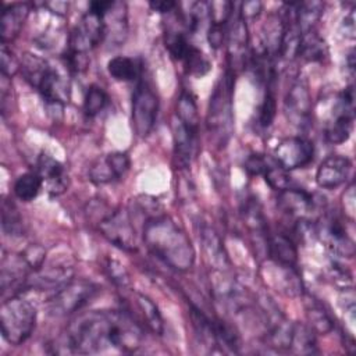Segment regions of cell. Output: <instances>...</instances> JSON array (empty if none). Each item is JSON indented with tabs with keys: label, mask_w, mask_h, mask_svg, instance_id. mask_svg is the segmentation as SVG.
I'll list each match as a JSON object with an SVG mask.
<instances>
[{
	"label": "cell",
	"mask_w": 356,
	"mask_h": 356,
	"mask_svg": "<svg viewBox=\"0 0 356 356\" xmlns=\"http://www.w3.org/2000/svg\"><path fill=\"white\" fill-rule=\"evenodd\" d=\"M143 342L142 325L124 310H93L72 320L65 348L74 353H100L108 349L132 353Z\"/></svg>",
	"instance_id": "cell-1"
},
{
	"label": "cell",
	"mask_w": 356,
	"mask_h": 356,
	"mask_svg": "<svg viewBox=\"0 0 356 356\" xmlns=\"http://www.w3.org/2000/svg\"><path fill=\"white\" fill-rule=\"evenodd\" d=\"M146 248L170 268L188 271L195 264V249L186 232L165 214H154L143 222Z\"/></svg>",
	"instance_id": "cell-2"
},
{
	"label": "cell",
	"mask_w": 356,
	"mask_h": 356,
	"mask_svg": "<svg viewBox=\"0 0 356 356\" xmlns=\"http://www.w3.org/2000/svg\"><path fill=\"white\" fill-rule=\"evenodd\" d=\"M25 79L38 89L49 107L63 110L71 99L70 81L63 76L46 60L32 54L28 56L21 67Z\"/></svg>",
	"instance_id": "cell-3"
},
{
	"label": "cell",
	"mask_w": 356,
	"mask_h": 356,
	"mask_svg": "<svg viewBox=\"0 0 356 356\" xmlns=\"http://www.w3.org/2000/svg\"><path fill=\"white\" fill-rule=\"evenodd\" d=\"M232 89L234 74L227 71L214 85L207 108V129L214 135L218 145H225L232 134Z\"/></svg>",
	"instance_id": "cell-4"
},
{
	"label": "cell",
	"mask_w": 356,
	"mask_h": 356,
	"mask_svg": "<svg viewBox=\"0 0 356 356\" xmlns=\"http://www.w3.org/2000/svg\"><path fill=\"white\" fill-rule=\"evenodd\" d=\"M36 307L28 299L13 295L3 300L0 309V325L3 338L18 346L24 343L35 330Z\"/></svg>",
	"instance_id": "cell-5"
},
{
	"label": "cell",
	"mask_w": 356,
	"mask_h": 356,
	"mask_svg": "<svg viewBox=\"0 0 356 356\" xmlns=\"http://www.w3.org/2000/svg\"><path fill=\"white\" fill-rule=\"evenodd\" d=\"M99 286L86 280H71L47 299L46 307L51 316L61 317L81 310L97 293Z\"/></svg>",
	"instance_id": "cell-6"
},
{
	"label": "cell",
	"mask_w": 356,
	"mask_h": 356,
	"mask_svg": "<svg viewBox=\"0 0 356 356\" xmlns=\"http://www.w3.org/2000/svg\"><path fill=\"white\" fill-rule=\"evenodd\" d=\"M159 111V96L150 82L138 79L136 88L132 93L131 121L135 134L140 138L147 136L156 122Z\"/></svg>",
	"instance_id": "cell-7"
},
{
	"label": "cell",
	"mask_w": 356,
	"mask_h": 356,
	"mask_svg": "<svg viewBox=\"0 0 356 356\" xmlns=\"http://www.w3.org/2000/svg\"><path fill=\"white\" fill-rule=\"evenodd\" d=\"M106 36L104 17L88 10L79 24L74 28L68 42V51L86 54L96 47Z\"/></svg>",
	"instance_id": "cell-8"
},
{
	"label": "cell",
	"mask_w": 356,
	"mask_h": 356,
	"mask_svg": "<svg viewBox=\"0 0 356 356\" xmlns=\"http://www.w3.org/2000/svg\"><path fill=\"white\" fill-rule=\"evenodd\" d=\"M353 86H348L339 96L334 118L327 122L324 129V136L327 142L338 145L343 143L349 139L353 125V117H355V108H353Z\"/></svg>",
	"instance_id": "cell-9"
},
{
	"label": "cell",
	"mask_w": 356,
	"mask_h": 356,
	"mask_svg": "<svg viewBox=\"0 0 356 356\" xmlns=\"http://www.w3.org/2000/svg\"><path fill=\"white\" fill-rule=\"evenodd\" d=\"M274 160L286 171L303 168L313 161L314 145L303 136H289L274 147Z\"/></svg>",
	"instance_id": "cell-10"
},
{
	"label": "cell",
	"mask_w": 356,
	"mask_h": 356,
	"mask_svg": "<svg viewBox=\"0 0 356 356\" xmlns=\"http://www.w3.org/2000/svg\"><path fill=\"white\" fill-rule=\"evenodd\" d=\"M99 228L102 234L117 248L125 252L136 250L135 228L131 217L125 210H114L100 220Z\"/></svg>",
	"instance_id": "cell-11"
},
{
	"label": "cell",
	"mask_w": 356,
	"mask_h": 356,
	"mask_svg": "<svg viewBox=\"0 0 356 356\" xmlns=\"http://www.w3.org/2000/svg\"><path fill=\"white\" fill-rule=\"evenodd\" d=\"M316 234L334 254L341 257H352L355 254V242L346 232L345 225L335 216H325L317 224Z\"/></svg>",
	"instance_id": "cell-12"
},
{
	"label": "cell",
	"mask_w": 356,
	"mask_h": 356,
	"mask_svg": "<svg viewBox=\"0 0 356 356\" xmlns=\"http://www.w3.org/2000/svg\"><path fill=\"white\" fill-rule=\"evenodd\" d=\"M288 120L298 128H306L312 118V96L303 79H296L288 89L284 100Z\"/></svg>",
	"instance_id": "cell-13"
},
{
	"label": "cell",
	"mask_w": 356,
	"mask_h": 356,
	"mask_svg": "<svg viewBox=\"0 0 356 356\" xmlns=\"http://www.w3.org/2000/svg\"><path fill=\"white\" fill-rule=\"evenodd\" d=\"M131 160L125 152H113L99 157L89 168V179L95 185L111 184L121 179L129 170Z\"/></svg>",
	"instance_id": "cell-14"
},
{
	"label": "cell",
	"mask_w": 356,
	"mask_h": 356,
	"mask_svg": "<svg viewBox=\"0 0 356 356\" xmlns=\"http://www.w3.org/2000/svg\"><path fill=\"white\" fill-rule=\"evenodd\" d=\"M350 168L352 163L346 156L331 154L317 167L316 182L320 188L335 189L346 182Z\"/></svg>",
	"instance_id": "cell-15"
},
{
	"label": "cell",
	"mask_w": 356,
	"mask_h": 356,
	"mask_svg": "<svg viewBox=\"0 0 356 356\" xmlns=\"http://www.w3.org/2000/svg\"><path fill=\"white\" fill-rule=\"evenodd\" d=\"M71 267H38L26 278L25 288L38 291H57L72 280Z\"/></svg>",
	"instance_id": "cell-16"
},
{
	"label": "cell",
	"mask_w": 356,
	"mask_h": 356,
	"mask_svg": "<svg viewBox=\"0 0 356 356\" xmlns=\"http://www.w3.org/2000/svg\"><path fill=\"white\" fill-rule=\"evenodd\" d=\"M277 200L282 211L289 216L298 217L299 220H307L306 217L313 213L316 207L313 195L298 188H286L281 191Z\"/></svg>",
	"instance_id": "cell-17"
},
{
	"label": "cell",
	"mask_w": 356,
	"mask_h": 356,
	"mask_svg": "<svg viewBox=\"0 0 356 356\" xmlns=\"http://www.w3.org/2000/svg\"><path fill=\"white\" fill-rule=\"evenodd\" d=\"M266 246L270 257L285 268H296L298 252L292 239L282 232L266 234Z\"/></svg>",
	"instance_id": "cell-18"
},
{
	"label": "cell",
	"mask_w": 356,
	"mask_h": 356,
	"mask_svg": "<svg viewBox=\"0 0 356 356\" xmlns=\"http://www.w3.org/2000/svg\"><path fill=\"white\" fill-rule=\"evenodd\" d=\"M38 170L36 172L47 182V191L51 196L63 193L67 188V177L63 164L47 153H40L38 157Z\"/></svg>",
	"instance_id": "cell-19"
},
{
	"label": "cell",
	"mask_w": 356,
	"mask_h": 356,
	"mask_svg": "<svg viewBox=\"0 0 356 356\" xmlns=\"http://www.w3.org/2000/svg\"><path fill=\"white\" fill-rule=\"evenodd\" d=\"M28 14L29 6L26 3H14L3 8L0 17L1 43L7 44L8 42H13L18 36Z\"/></svg>",
	"instance_id": "cell-20"
},
{
	"label": "cell",
	"mask_w": 356,
	"mask_h": 356,
	"mask_svg": "<svg viewBox=\"0 0 356 356\" xmlns=\"http://www.w3.org/2000/svg\"><path fill=\"white\" fill-rule=\"evenodd\" d=\"M248 44L249 33L246 21L239 15L228 33V58L234 70L238 67H243L248 54Z\"/></svg>",
	"instance_id": "cell-21"
},
{
	"label": "cell",
	"mask_w": 356,
	"mask_h": 356,
	"mask_svg": "<svg viewBox=\"0 0 356 356\" xmlns=\"http://www.w3.org/2000/svg\"><path fill=\"white\" fill-rule=\"evenodd\" d=\"M172 132L175 159L182 167H188L195 154L197 132H193L189 128H186L178 118H175L174 121Z\"/></svg>",
	"instance_id": "cell-22"
},
{
	"label": "cell",
	"mask_w": 356,
	"mask_h": 356,
	"mask_svg": "<svg viewBox=\"0 0 356 356\" xmlns=\"http://www.w3.org/2000/svg\"><path fill=\"white\" fill-rule=\"evenodd\" d=\"M107 71L115 81H136L142 75V63L132 57L115 56L108 60Z\"/></svg>",
	"instance_id": "cell-23"
},
{
	"label": "cell",
	"mask_w": 356,
	"mask_h": 356,
	"mask_svg": "<svg viewBox=\"0 0 356 356\" xmlns=\"http://www.w3.org/2000/svg\"><path fill=\"white\" fill-rule=\"evenodd\" d=\"M298 56L310 63L321 61L327 56V44L314 29L306 31L300 36Z\"/></svg>",
	"instance_id": "cell-24"
},
{
	"label": "cell",
	"mask_w": 356,
	"mask_h": 356,
	"mask_svg": "<svg viewBox=\"0 0 356 356\" xmlns=\"http://www.w3.org/2000/svg\"><path fill=\"white\" fill-rule=\"evenodd\" d=\"M135 303L138 306V309L140 310V314L143 317V321L146 324V327L153 331L157 335H161L164 331V320L161 317V313L157 307V305L147 298L143 293L136 292L135 293Z\"/></svg>",
	"instance_id": "cell-25"
},
{
	"label": "cell",
	"mask_w": 356,
	"mask_h": 356,
	"mask_svg": "<svg viewBox=\"0 0 356 356\" xmlns=\"http://www.w3.org/2000/svg\"><path fill=\"white\" fill-rule=\"evenodd\" d=\"M177 118L191 131L197 132L199 111L196 99L191 90H182L177 100Z\"/></svg>",
	"instance_id": "cell-26"
},
{
	"label": "cell",
	"mask_w": 356,
	"mask_h": 356,
	"mask_svg": "<svg viewBox=\"0 0 356 356\" xmlns=\"http://www.w3.org/2000/svg\"><path fill=\"white\" fill-rule=\"evenodd\" d=\"M323 3L320 1H300L293 3L295 19L300 29V32H306L313 29L314 24L320 19L323 14Z\"/></svg>",
	"instance_id": "cell-27"
},
{
	"label": "cell",
	"mask_w": 356,
	"mask_h": 356,
	"mask_svg": "<svg viewBox=\"0 0 356 356\" xmlns=\"http://www.w3.org/2000/svg\"><path fill=\"white\" fill-rule=\"evenodd\" d=\"M43 185V179L38 172H25L19 175L14 184V195L22 202L33 200Z\"/></svg>",
	"instance_id": "cell-28"
},
{
	"label": "cell",
	"mask_w": 356,
	"mask_h": 356,
	"mask_svg": "<svg viewBox=\"0 0 356 356\" xmlns=\"http://www.w3.org/2000/svg\"><path fill=\"white\" fill-rule=\"evenodd\" d=\"M289 349H292L296 353H317V345L313 330L302 324H293Z\"/></svg>",
	"instance_id": "cell-29"
},
{
	"label": "cell",
	"mask_w": 356,
	"mask_h": 356,
	"mask_svg": "<svg viewBox=\"0 0 356 356\" xmlns=\"http://www.w3.org/2000/svg\"><path fill=\"white\" fill-rule=\"evenodd\" d=\"M181 63L184 64L186 74H191V75H195L199 78L206 75L211 68V63L209 61V58L203 54V51L200 49H197L193 44Z\"/></svg>",
	"instance_id": "cell-30"
},
{
	"label": "cell",
	"mask_w": 356,
	"mask_h": 356,
	"mask_svg": "<svg viewBox=\"0 0 356 356\" xmlns=\"http://www.w3.org/2000/svg\"><path fill=\"white\" fill-rule=\"evenodd\" d=\"M277 113V100H275V79H270L267 82V89L264 93V99L259 108V124L263 128H268Z\"/></svg>",
	"instance_id": "cell-31"
},
{
	"label": "cell",
	"mask_w": 356,
	"mask_h": 356,
	"mask_svg": "<svg viewBox=\"0 0 356 356\" xmlns=\"http://www.w3.org/2000/svg\"><path fill=\"white\" fill-rule=\"evenodd\" d=\"M108 104V95L103 88L90 85L83 97V113L88 117L97 115Z\"/></svg>",
	"instance_id": "cell-32"
},
{
	"label": "cell",
	"mask_w": 356,
	"mask_h": 356,
	"mask_svg": "<svg viewBox=\"0 0 356 356\" xmlns=\"http://www.w3.org/2000/svg\"><path fill=\"white\" fill-rule=\"evenodd\" d=\"M1 227L7 235H21L22 234V220L17 207L8 202L3 200L1 204Z\"/></svg>",
	"instance_id": "cell-33"
},
{
	"label": "cell",
	"mask_w": 356,
	"mask_h": 356,
	"mask_svg": "<svg viewBox=\"0 0 356 356\" xmlns=\"http://www.w3.org/2000/svg\"><path fill=\"white\" fill-rule=\"evenodd\" d=\"M306 310H307L306 314H307L312 330H314L318 334H327L332 330V327H334L332 320L330 318L327 312L318 303L310 302Z\"/></svg>",
	"instance_id": "cell-34"
},
{
	"label": "cell",
	"mask_w": 356,
	"mask_h": 356,
	"mask_svg": "<svg viewBox=\"0 0 356 356\" xmlns=\"http://www.w3.org/2000/svg\"><path fill=\"white\" fill-rule=\"evenodd\" d=\"M264 181L274 189V191H284L286 188H289V182H291V177L288 174V171L281 167L278 163H270V165L267 167L266 172L263 174Z\"/></svg>",
	"instance_id": "cell-35"
},
{
	"label": "cell",
	"mask_w": 356,
	"mask_h": 356,
	"mask_svg": "<svg viewBox=\"0 0 356 356\" xmlns=\"http://www.w3.org/2000/svg\"><path fill=\"white\" fill-rule=\"evenodd\" d=\"M104 271H106L108 280L113 281V284L117 285L118 288L125 289L129 286V284H131L129 274L120 261L107 259L106 264H104Z\"/></svg>",
	"instance_id": "cell-36"
},
{
	"label": "cell",
	"mask_w": 356,
	"mask_h": 356,
	"mask_svg": "<svg viewBox=\"0 0 356 356\" xmlns=\"http://www.w3.org/2000/svg\"><path fill=\"white\" fill-rule=\"evenodd\" d=\"M202 236H203L204 248H206L207 253L210 254L209 257L213 256V260H218V261H221V263L224 264L225 256L222 254L221 241H220V238L217 236V234H216L211 228H203Z\"/></svg>",
	"instance_id": "cell-37"
},
{
	"label": "cell",
	"mask_w": 356,
	"mask_h": 356,
	"mask_svg": "<svg viewBox=\"0 0 356 356\" xmlns=\"http://www.w3.org/2000/svg\"><path fill=\"white\" fill-rule=\"evenodd\" d=\"M0 70L1 75L6 78H11L19 70V63L4 43H1L0 50Z\"/></svg>",
	"instance_id": "cell-38"
},
{
	"label": "cell",
	"mask_w": 356,
	"mask_h": 356,
	"mask_svg": "<svg viewBox=\"0 0 356 356\" xmlns=\"http://www.w3.org/2000/svg\"><path fill=\"white\" fill-rule=\"evenodd\" d=\"M268 165H270L268 159H266L263 154L253 153V154H250V156L245 160L243 168H245V171H246L249 175H263V174L266 172V170H267Z\"/></svg>",
	"instance_id": "cell-39"
},
{
	"label": "cell",
	"mask_w": 356,
	"mask_h": 356,
	"mask_svg": "<svg viewBox=\"0 0 356 356\" xmlns=\"http://www.w3.org/2000/svg\"><path fill=\"white\" fill-rule=\"evenodd\" d=\"M261 3L260 1H246L242 4L241 7V17L246 21V19H250V18H256L260 11H261Z\"/></svg>",
	"instance_id": "cell-40"
},
{
	"label": "cell",
	"mask_w": 356,
	"mask_h": 356,
	"mask_svg": "<svg viewBox=\"0 0 356 356\" xmlns=\"http://www.w3.org/2000/svg\"><path fill=\"white\" fill-rule=\"evenodd\" d=\"M346 192H348L349 199L345 195V214L353 221V218H355V191H353V185H350Z\"/></svg>",
	"instance_id": "cell-41"
},
{
	"label": "cell",
	"mask_w": 356,
	"mask_h": 356,
	"mask_svg": "<svg viewBox=\"0 0 356 356\" xmlns=\"http://www.w3.org/2000/svg\"><path fill=\"white\" fill-rule=\"evenodd\" d=\"M150 8L153 11H157V13H170L172 11L175 7H177V3L175 1H150L149 3Z\"/></svg>",
	"instance_id": "cell-42"
},
{
	"label": "cell",
	"mask_w": 356,
	"mask_h": 356,
	"mask_svg": "<svg viewBox=\"0 0 356 356\" xmlns=\"http://www.w3.org/2000/svg\"><path fill=\"white\" fill-rule=\"evenodd\" d=\"M343 25H345V36L353 39L355 38V14H353V10L345 17Z\"/></svg>",
	"instance_id": "cell-43"
}]
</instances>
